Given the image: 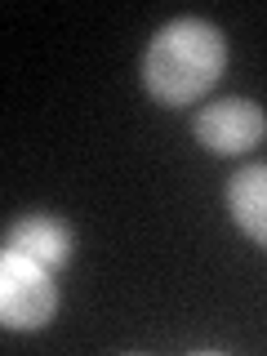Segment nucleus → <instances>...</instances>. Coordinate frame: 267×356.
Wrapping results in <instances>:
<instances>
[{
	"label": "nucleus",
	"instance_id": "7ed1b4c3",
	"mask_svg": "<svg viewBox=\"0 0 267 356\" xmlns=\"http://www.w3.org/2000/svg\"><path fill=\"white\" fill-rule=\"evenodd\" d=\"M267 134V111L250 98H218L196 116V138L214 156H241Z\"/></svg>",
	"mask_w": 267,
	"mask_h": 356
},
{
	"label": "nucleus",
	"instance_id": "f03ea898",
	"mask_svg": "<svg viewBox=\"0 0 267 356\" xmlns=\"http://www.w3.org/2000/svg\"><path fill=\"white\" fill-rule=\"evenodd\" d=\"M58 312V285H54L49 267L36 259L9 254L0 259V321L9 330H40Z\"/></svg>",
	"mask_w": 267,
	"mask_h": 356
},
{
	"label": "nucleus",
	"instance_id": "39448f33",
	"mask_svg": "<svg viewBox=\"0 0 267 356\" xmlns=\"http://www.w3.org/2000/svg\"><path fill=\"white\" fill-rule=\"evenodd\" d=\"M227 209L232 222L267 250V165H245L227 183Z\"/></svg>",
	"mask_w": 267,
	"mask_h": 356
},
{
	"label": "nucleus",
	"instance_id": "f257e3e1",
	"mask_svg": "<svg viewBox=\"0 0 267 356\" xmlns=\"http://www.w3.org/2000/svg\"><path fill=\"white\" fill-rule=\"evenodd\" d=\"M227 67V40L205 18H174L147 44L143 81L147 94L165 107H187L218 85Z\"/></svg>",
	"mask_w": 267,
	"mask_h": 356
},
{
	"label": "nucleus",
	"instance_id": "20e7f679",
	"mask_svg": "<svg viewBox=\"0 0 267 356\" xmlns=\"http://www.w3.org/2000/svg\"><path fill=\"white\" fill-rule=\"evenodd\" d=\"M5 250L9 254H22V259H36L40 267H63L72 259V227L54 214H27L9 227L5 236Z\"/></svg>",
	"mask_w": 267,
	"mask_h": 356
}]
</instances>
